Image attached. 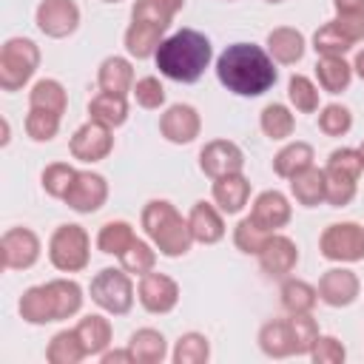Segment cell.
<instances>
[{"label":"cell","instance_id":"cell-1","mask_svg":"<svg viewBox=\"0 0 364 364\" xmlns=\"http://www.w3.org/2000/svg\"><path fill=\"white\" fill-rule=\"evenodd\" d=\"M219 82L239 97H259L276 82L273 60L253 43H233L216 60Z\"/></svg>","mask_w":364,"mask_h":364},{"label":"cell","instance_id":"cell-2","mask_svg":"<svg viewBox=\"0 0 364 364\" xmlns=\"http://www.w3.org/2000/svg\"><path fill=\"white\" fill-rule=\"evenodd\" d=\"M213 57L210 40L196 28H182L165 37L154 54L156 68L176 82H196Z\"/></svg>","mask_w":364,"mask_h":364},{"label":"cell","instance_id":"cell-3","mask_svg":"<svg viewBox=\"0 0 364 364\" xmlns=\"http://www.w3.org/2000/svg\"><path fill=\"white\" fill-rule=\"evenodd\" d=\"M142 228L162 256H185L193 245L188 219H182L179 210L165 199H151L142 208Z\"/></svg>","mask_w":364,"mask_h":364},{"label":"cell","instance_id":"cell-4","mask_svg":"<svg viewBox=\"0 0 364 364\" xmlns=\"http://www.w3.org/2000/svg\"><path fill=\"white\" fill-rule=\"evenodd\" d=\"M40 65V51L31 40L26 37H11L0 48V88L3 91H17L23 88L31 74Z\"/></svg>","mask_w":364,"mask_h":364},{"label":"cell","instance_id":"cell-5","mask_svg":"<svg viewBox=\"0 0 364 364\" xmlns=\"http://www.w3.org/2000/svg\"><path fill=\"white\" fill-rule=\"evenodd\" d=\"M48 259L63 273H77L88 264V233L80 225H60L48 242Z\"/></svg>","mask_w":364,"mask_h":364},{"label":"cell","instance_id":"cell-6","mask_svg":"<svg viewBox=\"0 0 364 364\" xmlns=\"http://www.w3.org/2000/svg\"><path fill=\"white\" fill-rule=\"evenodd\" d=\"M91 299L114 316H122L134 304V284L128 279V270L105 267L91 279Z\"/></svg>","mask_w":364,"mask_h":364},{"label":"cell","instance_id":"cell-7","mask_svg":"<svg viewBox=\"0 0 364 364\" xmlns=\"http://www.w3.org/2000/svg\"><path fill=\"white\" fill-rule=\"evenodd\" d=\"M318 250L330 262H361L364 259V228L355 222H338L324 228Z\"/></svg>","mask_w":364,"mask_h":364},{"label":"cell","instance_id":"cell-8","mask_svg":"<svg viewBox=\"0 0 364 364\" xmlns=\"http://www.w3.org/2000/svg\"><path fill=\"white\" fill-rule=\"evenodd\" d=\"M0 256L3 267L9 270H26L40 259V239L28 228H11L0 239Z\"/></svg>","mask_w":364,"mask_h":364},{"label":"cell","instance_id":"cell-9","mask_svg":"<svg viewBox=\"0 0 364 364\" xmlns=\"http://www.w3.org/2000/svg\"><path fill=\"white\" fill-rule=\"evenodd\" d=\"M111 148H114L111 128L102 122H94V119L80 125L71 136V156L80 162H100L111 154Z\"/></svg>","mask_w":364,"mask_h":364},{"label":"cell","instance_id":"cell-10","mask_svg":"<svg viewBox=\"0 0 364 364\" xmlns=\"http://www.w3.org/2000/svg\"><path fill=\"white\" fill-rule=\"evenodd\" d=\"M108 199V182L105 176L94 173V171H77L74 185L65 193V205L77 213H94L102 208V202Z\"/></svg>","mask_w":364,"mask_h":364},{"label":"cell","instance_id":"cell-11","mask_svg":"<svg viewBox=\"0 0 364 364\" xmlns=\"http://www.w3.org/2000/svg\"><path fill=\"white\" fill-rule=\"evenodd\" d=\"M199 168L210 176V179H219V176H230V173H242L245 168V154L236 142L230 139H213L202 148L199 154Z\"/></svg>","mask_w":364,"mask_h":364},{"label":"cell","instance_id":"cell-12","mask_svg":"<svg viewBox=\"0 0 364 364\" xmlns=\"http://www.w3.org/2000/svg\"><path fill=\"white\" fill-rule=\"evenodd\" d=\"M139 304L148 310V313H171L179 301V284L165 276V273H154L148 270L142 279H139Z\"/></svg>","mask_w":364,"mask_h":364},{"label":"cell","instance_id":"cell-13","mask_svg":"<svg viewBox=\"0 0 364 364\" xmlns=\"http://www.w3.org/2000/svg\"><path fill=\"white\" fill-rule=\"evenodd\" d=\"M80 23V9L74 0H43L37 6V26L48 37H68Z\"/></svg>","mask_w":364,"mask_h":364},{"label":"cell","instance_id":"cell-14","mask_svg":"<svg viewBox=\"0 0 364 364\" xmlns=\"http://www.w3.org/2000/svg\"><path fill=\"white\" fill-rule=\"evenodd\" d=\"M358 296V276L347 267H330L318 279V299L330 307H347Z\"/></svg>","mask_w":364,"mask_h":364},{"label":"cell","instance_id":"cell-15","mask_svg":"<svg viewBox=\"0 0 364 364\" xmlns=\"http://www.w3.org/2000/svg\"><path fill=\"white\" fill-rule=\"evenodd\" d=\"M199 128H202L199 114H196V108H191V105H171V108L159 117V131H162V136H165L168 142H173V145L193 142V139L199 136Z\"/></svg>","mask_w":364,"mask_h":364},{"label":"cell","instance_id":"cell-16","mask_svg":"<svg viewBox=\"0 0 364 364\" xmlns=\"http://www.w3.org/2000/svg\"><path fill=\"white\" fill-rule=\"evenodd\" d=\"M296 262H299V247L293 239L282 233H270V239L259 250V264L270 276H287L296 267Z\"/></svg>","mask_w":364,"mask_h":364},{"label":"cell","instance_id":"cell-17","mask_svg":"<svg viewBox=\"0 0 364 364\" xmlns=\"http://www.w3.org/2000/svg\"><path fill=\"white\" fill-rule=\"evenodd\" d=\"M250 219L259 222L264 230L276 233L279 228H284L290 222V202L284 193L279 191H264L256 196L253 208H250Z\"/></svg>","mask_w":364,"mask_h":364},{"label":"cell","instance_id":"cell-18","mask_svg":"<svg viewBox=\"0 0 364 364\" xmlns=\"http://www.w3.org/2000/svg\"><path fill=\"white\" fill-rule=\"evenodd\" d=\"M168 28L159 26V23H148V20H134L125 31V48L131 57L136 60H145V57H154L159 43H162V34Z\"/></svg>","mask_w":364,"mask_h":364},{"label":"cell","instance_id":"cell-19","mask_svg":"<svg viewBox=\"0 0 364 364\" xmlns=\"http://www.w3.org/2000/svg\"><path fill=\"white\" fill-rule=\"evenodd\" d=\"M188 225H191V233H193V242H202V245H213L225 236V222H222V213L210 205V202H196L191 208V216H188Z\"/></svg>","mask_w":364,"mask_h":364},{"label":"cell","instance_id":"cell-20","mask_svg":"<svg viewBox=\"0 0 364 364\" xmlns=\"http://www.w3.org/2000/svg\"><path fill=\"white\" fill-rule=\"evenodd\" d=\"M20 316L28 324H48L57 321V307H54V296L48 290V284H37L28 287L20 296Z\"/></svg>","mask_w":364,"mask_h":364},{"label":"cell","instance_id":"cell-21","mask_svg":"<svg viewBox=\"0 0 364 364\" xmlns=\"http://www.w3.org/2000/svg\"><path fill=\"white\" fill-rule=\"evenodd\" d=\"M247 196H250V182L242 173H230V176L213 179V202L219 205V210L239 213L247 205Z\"/></svg>","mask_w":364,"mask_h":364},{"label":"cell","instance_id":"cell-22","mask_svg":"<svg viewBox=\"0 0 364 364\" xmlns=\"http://www.w3.org/2000/svg\"><path fill=\"white\" fill-rule=\"evenodd\" d=\"M267 54L276 60V63H299L301 54H304V34L290 28V26H279L267 34Z\"/></svg>","mask_w":364,"mask_h":364},{"label":"cell","instance_id":"cell-23","mask_svg":"<svg viewBox=\"0 0 364 364\" xmlns=\"http://www.w3.org/2000/svg\"><path fill=\"white\" fill-rule=\"evenodd\" d=\"M259 347L270 358H287V355H293L296 350H293L290 321L287 318H273V321L262 324V330H259Z\"/></svg>","mask_w":364,"mask_h":364},{"label":"cell","instance_id":"cell-24","mask_svg":"<svg viewBox=\"0 0 364 364\" xmlns=\"http://www.w3.org/2000/svg\"><path fill=\"white\" fill-rule=\"evenodd\" d=\"M128 350L134 355V364H159L165 355H168V344H165V336L154 327H142L131 336L128 341Z\"/></svg>","mask_w":364,"mask_h":364},{"label":"cell","instance_id":"cell-25","mask_svg":"<svg viewBox=\"0 0 364 364\" xmlns=\"http://www.w3.org/2000/svg\"><path fill=\"white\" fill-rule=\"evenodd\" d=\"M290 193H293V199L299 202V205H304V208H313V205H318V202H324V196H327V188H324V171H318V168H304V171H299L293 179H290Z\"/></svg>","mask_w":364,"mask_h":364},{"label":"cell","instance_id":"cell-26","mask_svg":"<svg viewBox=\"0 0 364 364\" xmlns=\"http://www.w3.org/2000/svg\"><path fill=\"white\" fill-rule=\"evenodd\" d=\"M88 114L94 122H102L108 128H117L128 119V102L125 94H111V91H100L91 102H88Z\"/></svg>","mask_w":364,"mask_h":364},{"label":"cell","instance_id":"cell-27","mask_svg":"<svg viewBox=\"0 0 364 364\" xmlns=\"http://www.w3.org/2000/svg\"><path fill=\"white\" fill-rule=\"evenodd\" d=\"M97 82L102 91H111V94H128L134 88V68L125 57H108L102 60L100 65V74H97Z\"/></svg>","mask_w":364,"mask_h":364},{"label":"cell","instance_id":"cell-28","mask_svg":"<svg viewBox=\"0 0 364 364\" xmlns=\"http://www.w3.org/2000/svg\"><path fill=\"white\" fill-rule=\"evenodd\" d=\"M316 77L327 94H341L353 80V65L344 57H318Z\"/></svg>","mask_w":364,"mask_h":364},{"label":"cell","instance_id":"cell-29","mask_svg":"<svg viewBox=\"0 0 364 364\" xmlns=\"http://www.w3.org/2000/svg\"><path fill=\"white\" fill-rule=\"evenodd\" d=\"M74 330L85 347V355H102L111 344V321L102 316H85Z\"/></svg>","mask_w":364,"mask_h":364},{"label":"cell","instance_id":"cell-30","mask_svg":"<svg viewBox=\"0 0 364 364\" xmlns=\"http://www.w3.org/2000/svg\"><path fill=\"white\" fill-rule=\"evenodd\" d=\"M313 165V148L307 142H290L273 156V171L284 179H293L299 171Z\"/></svg>","mask_w":364,"mask_h":364},{"label":"cell","instance_id":"cell-31","mask_svg":"<svg viewBox=\"0 0 364 364\" xmlns=\"http://www.w3.org/2000/svg\"><path fill=\"white\" fill-rule=\"evenodd\" d=\"M46 358H48L51 364H77V361H82V358H85V347H82L77 330H60V333L48 341Z\"/></svg>","mask_w":364,"mask_h":364},{"label":"cell","instance_id":"cell-32","mask_svg":"<svg viewBox=\"0 0 364 364\" xmlns=\"http://www.w3.org/2000/svg\"><path fill=\"white\" fill-rule=\"evenodd\" d=\"M48 290L54 296V307H57V321L71 318L74 313H80L82 307V287L71 279H54L48 282Z\"/></svg>","mask_w":364,"mask_h":364},{"label":"cell","instance_id":"cell-33","mask_svg":"<svg viewBox=\"0 0 364 364\" xmlns=\"http://www.w3.org/2000/svg\"><path fill=\"white\" fill-rule=\"evenodd\" d=\"M28 102L31 108H43V111H51V114H65V105H68V97H65V88L57 82V80H40L34 82L31 94H28Z\"/></svg>","mask_w":364,"mask_h":364},{"label":"cell","instance_id":"cell-34","mask_svg":"<svg viewBox=\"0 0 364 364\" xmlns=\"http://www.w3.org/2000/svg\"><path fill=\"white\" fill-rule=\"evenodd\" d=\"M318 301V290L301 279H287L282 284V304L287 313H310Z\"/></svg>","mask_w":364,"mask_h":364},{"label":"cell","instance_id":"cell-35","mask_svg":"<svg viewBox=\"0 0 364 364\" xmlns=\"http://www.w3.org/2000/svg\"><path fill=\"white\" fill-rule=\"evenodd\" d=\"M259 125H262V131H264L270 139H287V136L293 134V128H296V119H293V114H290L287 105L270 102V105L262 111Z\"/></svg>","mask_w":364,"mask_h":364},{"label":"cell","instance_id":"cell-36","mask_svg":"<svg viewBox=\"0 0 364 364\" xmlns=\"http://www.w3.org/2000/svg\"><path fill=\"white\" fill-rule=\"evenodd\" d=\"M134 228L128 222H105L97 233V247L102 253H111V256H119L131 242H134Z\"/></svg>","mask_w":364,"mask_h":364},{"label":"cell","instance_id":"cell-37","mask_svg":"<svg viewBox=\"0 0 364 364\" xmlns=\"http://www.w3.org/2000/svg\"><path fill=\"white\" fill-rule=\"evenodd\" d=\"M210 358V344L202 333H185L179 336L173 347V364H205Z\"/></svg>","mask_w":364,"mask_h":364},{"label":"cell","instance_id":"cell-38","mask_svg":"<svg viewBox=\"0 0 364 364\" xmlns=\"http://www.w3.org/2000/svg\"><path fill=\"white\" fill-rule=\"evenodd\" d=\"M313 48L321 54V57H344L350 48H353V43L341 34V28L330 20V23H324L316 34H313Z\"/></svg>","mask_w":364,"mask_h":364},{"label":"cell","instance_id":"cell-39","mask_svg":"<svg viewBox=\"0 0 364 364\" xmlns=\"http://www.w3.org/2000/svg\"><path fill=\"white\" fill-rule=\"evenodd\" d=\"M290 333H293V350L296 355H310L316 338H318V324L310 313H290Z\"/></svg>","mask_w":364,"mask_h":364},{"label":"cell","instance_id":"cell-40","mask_svg":"<svg viewBox=\"0 0 364 364\" xmlns=\"http://www.w3.org/2000/svg\"><path fill=\"white\" fill-rule=\"evenodd\" d=\"M119 262H122V270L145 276L148 270H154V264H156V253L151 250V245H148V242L134 239V242L119 253Z\"/></svg>","mask_w":364,"mask_h":364},{"label":"cell","instance_id":"cell-41","mask_svg":"<svg viewBox=\"0 0 364 364\" xmlns=\"http://www.w3.org/2000/svg\"><path fill=\"white\" fill-rule=\"evenodd\" d=\"M287 97H290L293 108L301 111V114L318 111V88H316L307 77H301V74H293V77H290V82H287Z\"/></svg>","mask_w":364,"mask_h":364},{"label":"cell","instance_id":"cell-42","mask_svg":"<svg viewBox=\"0 0 364 364\" xmlns=\"http://www.w3.org/2000/svg\"><path fill=\"white\" fill-rule=\"evenodd\" d=\"M270 239V230H264L259 222H253L250 216H245L239 225H236V230H233V242H236V247L242 250V253H256L259 256V250L264 247V242Z\"/></svg>","mask_w":364,"mask_h":364},{"label":"cell","instance_id":"cell-43","mask_svg":"<svg viewBox=\"0 0 364 364\" xmlns=\"http://www.w3.org/2000/svg\"><path fill=\"white\" fill-rule=\"evenodd\" d=\"M60 131V114H51V111H43V108H31L28 117H26V134L34 139V142H48L54 139Z\"/></svg>","mask_w":364,"mask_h":364},{"label":"cell","instance_id":"cell-44","mask_svg":"<svg viewBox=\"0 0 364 364\" xmlns=\"http://www.w3.org/2000/svg\"><path fill=\"white\" fill-rule=\"evenodd\" d=\"M74 176H77V171H74L68 162H54V165H48V168L43 171V188H46L48 196L65 199L68 188L74 185Z\"/></svg>","mask_w":364,"mask_h":364},{"label":"cell","instance_id":"cell-45","mask_svg":"<svg viewBox=\"0 0 364 364\" xmlns=\"http://www.w3.org/2000/svg\"><path fill=\"white\" fill-rule=\"evenodd\" d=\"M318 128L327 134V136H344L350 128H353V114L338 105V102H330L321 108L318 114Z\"/></svg>","mask_w":364,"mask_h":364},{"label":"cell","instance_id":"cell-46","mask_svg":"<svg viewBox=\"0 0 364 364\" xmlns=\"http://www.w3.org/2000/svg\"><path fill=\"white\" fill-rule=\"evenodd\" d=\"M327 173H338V176H347V179H358L364 165H361V156H358V148H338L330 154L327 159Z\"/></svg>","mask_w":364,"mask_h":364},{"label":"cell","instance_id":"cell-47","mask_svg":"<svg viewBox=\"0 0 364 364\" xmlns=\"http://www.w3.org/2000/svg\"><path fill=\"white\" fill-rule=\"evenodd\" d=\"M355 185H358V179H347V176H338V173H327L324 171V188H327L324 202H330L333 208L350 205L355 199Z\"/></svg>","mask_w":364,"mask_h":364},{"label":"cell","instance_id":"cell-48","mask_svg":"<svg viewBox=\"0 0 364 364\" xmlns=\"http://www.w3.org/2000/svg\"><path fill=\"white\" fill-rule=\"evenodd\" d=\"M310 358H313L316 364H341V361L347 358V350H344V344H341L338 338H333V336H318L316 344H313V350H310Z\"/></svg>","mask_w":364,"mask_h":364},{"label":"cell","instance_id":"cell-49","mask_svg":"<svg viewBox=\"0 0 364 364\" xmlns=\"http://www.w3.org/2000/svg\"><path fill=\"white\" fill-rule=\"evenodd\" d=\"M131 91H134V97H136V102H139L142 108H159V105L165 102V88H162V82H159L156 77H142V80H136Z\"/></svg>","mask_w":364,"mask_h":364},{"label":"cell","instance_id":"cell-50","mask_svg":"<svg viewBox=\"0 0 364 364\" xmlns=\"http://www.w3.org/2000/svg\"><path fill=\"white\" fill-rule=\"evenodd\" d=\"M338 28H341V34L350 40V43H358V40H364V11H353V14H338L336 20H333Z\"/></svg>","mask_w":364,"mask_h":364},{"label":"cell","instance_id":"cell-51","mask_svg":"<svg viewBox=\"0 0 364 364\" xmlns=\"http://www.w3.org/2000/svg\"><path fill=\"white\" fill-rule=\"evenodd\" d=\"M100 358H102V364H114V361L134 364V355H131V350H128V347H125V350H111V353H102Z\"/></svg>","mask_w":364,"mask_h":364},{"label":"cell","instance_id":"cell-52","mask_svg":"<svg viewBox=\"0 0 364 364\" xmlns=\"http://www.w3.org/2000/svg\"><path fill=\"white\" fill-rule=\"evenodd\" d=\"M338 14H353V11H364V0H333Z\"/></svg>","mask_w":364,"mask_h":364},{"label":"cell","instance_id":"cell-53","mask_svg":"<svg viewBox=\"0 0 364 364\" xmlns=\"http://www.w3.org/2000/svg\"><path fill=\"white\" fill-rule=\"evenodd\" d=\"M156 3H159V6H162L168 14H171V17H173V14H176V11L185 6V0H156Z\"/></svg>","mask_w":364,"mask_h":364},{"label":"cell","instance_id":"cell-54","mask_svg":"<svg viewBox=\"0 0 364 364\" xmlns=\"http://www.w3.org/2000/svg\"><path fill=\"white\" fill-rule=\"evenodd\" d=\"M353 68H355V74L364 80V51H358V54H355V63H353Z\"/></svg>","mask_w":364,"mask_h":364},{"label":"cell","instance_id":"cell-55","mask_svg":"<svg viewBox=\"0 0 364 364\" xmlns=\"http://www.w3.org/2000/svg\"><path fill=\"white\" fill-rule=\"evenodd\" d=\"M358 156H361V165H364V142L358 145Z\"/></svg>","mask_w":364,"mask_h":364},{"label":"cell","instance_id":"cell-56","mask_svg":"<svg viewBox=\"0 0 364 364\" xmlns=\"http://www.w3.org/2000/svg\"><path fill=\"white\" fill-rule=\"evenodd\" d=\"M267 3H282V0H267Z\"/></svg>","mask_w":364,"mask_h":364},{"label":"cell","instance_id":"cell-57","mask_svg":"<svg viewBox=\"0 0 364 364\" xmlns=\"http://www.w3.org/2000/svg\"><path fill=\"white\" fill-rule=\"evenodd\" d=\"M105 3H119V0H105Z\"/></svg>","mask_w":364,"mask_h":364}]
</instances>
